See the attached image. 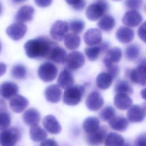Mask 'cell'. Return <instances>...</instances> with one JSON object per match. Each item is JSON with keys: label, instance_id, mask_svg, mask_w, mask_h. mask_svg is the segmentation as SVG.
<instances>
[{"label": "cell", "instance_id": "cell-1", "mask_svg": "<svg viewBox=\"0 0 146 146\" xmlns=\"http://www.w3.org/2000/svg\"><path fill=\"white\" fill-rule=\"evenodd\" d=\"M57 44L46 36H39L27 40L24 45L26 55L31 59L47 58Z\"/></svg>", "mask_w": 146, "mask_h": 146}, {"label": "cell", "instance_id": "cell-2", "mask_svg": "<svg viewBox=\"0 0 146 146\" xmlns=\"http://www.w3.org/2000/svg\"><path fill=\"white\" fill-rule=\"evenodd\" d=\"M85 87L83 85L72 86L66 88L63 95V102L68 106H76L78 104L84 95Z\"/></svg>", "mask_w": 146, "mask_h": 146}, {"label": "cell", "instance_id": "cell-3", "mask_svg": "<svg viewBox=\"0 0 146 146\" xmlns=\"http://www.w3.org/2000/svg\"><path fill=\"white\" fill-rule=\"evenodd\" d=\"M108 8L109 5L106 1L97 0L87 7L86 15L89 20L96 21L105 15Z\"/></svg>", "mask_w": 146, "mask_h": 146}, {"label": "cell", "instance_id": "cell-4", "mask_svg": "<svg viewBox=\"0 0 146 146\" xmlns=\"http://www.w3.org/2000/svg\"><path fill=\"white\" fill-rule=\"evenodd\" d=\"M20 130L15 127H8L0 132V145L2 146H13L21 138Z\"/></svg>", "mask_w": 146, "mask_h": 146}, {"label": "cell", "instance_id": "cell-5", "mask_svg": "<svg viewBox=\"0 0 146 146\" xmlns=\"http://www.w3.org/2000/svg\"><path fill=\"white\" fill-rule=\"evenodd\" d=\"M38 75L44 82H50L54 80L58 73L57 67L52 63L44 62L38 69Z\"/></svg>", "mask_w": 146, "mask_h": 146}, {"label": "cell", "instance_id": "cell-6", "mask_svg": "<svg viewBox=\"0 0 146 146\" xmlns=\"http://www.w3.org/2000/svg\"><path fill=\"white\" fill-rule=\"evenodd\" d=\"M69 30L68 23L66 21L58 20L52 25L50 34L51 36L56 41H62Z\"/></svg>", "mask_w": 146, "mask_h": 146}, {"label": "cell", "instance_id": "cell-7", "mask_svg": "<svg viewBox=\"0 0 146 146\" xmlns=\"http://www.w3.org/2000/svg\"><path fill=\"white\" fill-rule=\"evenodd\" d=\"M27 31V26L23 22H17L9 25L6 30L7 35L14 40H18L22 39Z\"/></svg>", "mask_w": 146, "mask_h": 146}, {"label": "cell", "instance_id": "cell-8", "mask_svg": "<svg viewBox=\"0 0 146 146\" xmlns=\"http://www.w3.org/2000/svg\"><path fill=\"white\" fill-rule=\"evenodd\" d=\"M84 63L85 58L81 52L74 51L67 55L66 63L69 70H76L83 67Z\"/></svg>", "mask_w": 146, "mask_h": 146}, {"label": "cell", "instance_id": "cell-9", "mask_svg": "<svg viewBox=\"0 0 146 146\" xmlns=\"http://www.w3.org/2000/svg\"><path fill=\"white\" fill-rule=\"evenodd\" d=\"M104 104V99L101 94L97 91L91 92L86 100V105L87 108L92 111H96L100 110Z\"/></svg>", "mask_w": 146, "mask_h": 146}, {"label": "cell", "instance_id": "cell-10", "mask_svg": "<svg viewBox=\"0 0 146 146\" xmlns=\"http://www.w3.org/2000/svg\"><path fill=\"white\" fill-rule=\"evenodd\" d=\"M129 78L135 83L146 86V64H140L133 69L129 74Z\"/></svg>", "mask_w": 146, "mask_h": 146}, {"label": "cell", "instance_id": "cell-11", "mask_svg": "<svg viewBox=\"0 0 146 146\" xmlns=\"http://www.w3.org/2000/svg\"><path fill=\"white\" fill-rule=\"evenodd\" d=\"M35 13L34 8L30 5H24L21 7L17 11L15 19L17 22H28L33 19V15Z\"/></svg>", "mask_w": 146, "mask_h": 146}, {"label": "cell", "instance_id": "cell-12", "mask_svg": "<svg viewBox=\"0 0 146 146\" xmlns=\"http://www.w3.org/2000/svg\"><path fill=\"white\" fill-rule=\"evenodd\" d=\"M141 15L135 10H131L127 11L123 18V23L128 27H135L138 26L142 21Z\"/></svg>", "mask_w": 146, "mask_h": 146}, {"label": "cell", "instance_id": "cell-13", "mask_svg": "<svg viewBox=\"0 0 146 146\" xmlns=\"http://www.w3.org/2000/svg\"><path fill=\"white\" fill-rule=\"evenodd\" d=\"M29 105L28 100L21 95H15L11 98L9 106L11 110L16 113L23 111Z\"/></svg>", "mask_w": 146, "mask_h": 146}, {"label": "cell", "instance_id": "cell-14", "mask_svg": "<svg viewBox=\"0 0 146 146\" xmlns=\"http://www.w3.org/2000/svg\"><path fill=\"white\" fill-rule=\"evenodd\" d=\"M84 40L88 46L98 45L102 40V33L98 29H90L87 30L84 35Z\"/></svg>", "mask_w": 146, "mask_h": 146}, {"label": "cell", "instance_id": "cell-15", "mask_svg": "<svg viewBox=\"0 0 146 146\" xmlns=\"http://www.w3.org/2000/svg\"><path fill=\"white\" fill-rule=\"evenodd\" d=\"M107 136V129L104 127H100L97 131L87 133L86 140L91 145H99L104 142Z\"/></svg>", "mask_w": 146, "mask_h": 146}, {"label": "cell", "instance_id": "cell-16", "mask_svg": "<svg viewBox=\"0 0 146 146\" xmlns=\"http://www.w3.org/2000/svg\"><path fill=\"white\" fill-rule=\"evenodd\" d=\"M43 125L44 128L51 134H58L62 130V127L56 117L51 115H48L43 119Z\"/></svg>", "mask_w": 146, "mask_h": 146}, {"label": "cell", "instance_id": "cell-17", "mask_svg": "<svg viewBox=\"0 0 146 146\" xmlns=\"http://www.w3.org/2000/svg\"><path fill=\"white\" fill-rule=\"evenodd\" d=\"M67 58L66 51L56 44L53 47L47 59L58 64H64L66 63Z\"/></svg>", "mask_w": 146, "mask_h": 146}, {"label": "cell", "instance_id": "cell-18", "mask_svg": "<svg viewBox=\"0 0 146 146\" xmlns=\"http://www.w3.org/2000/svg\"><path fill=\"white\" fill-rule=\"evenodd\" d=\"M19 88L11 82H5L0 84V95L6 99H10L17 94Z\"/></svg>", "mask_w": 146, "mask_h": 146}, {"label": "cell", "instance_id": "cell-19", "mask_svg": "<svg viewBox=\"0 0 146 146\" xmlns=\"http://www.w3.org/2000/svg\"><path fill=\"white\" fill-rule=\"evenodd\" d=\"M145 115L141 107L139 105L131 106L127 112V119L132 123H139L142 121Z\"/></svg>", "mask_w": 146, "mask_h": 146}, {"label": "cell", "instance_id": "cell-20", "mask_svg": "<svg viewBox=\"0 0 146 146\" xmlns=\"http://www.w3.org/2000/svg\"><path fill=\"white\" fill-rule=\"evenodd\" d=\"M44 95L46 100L52 103H56L60 100L62 91L57 84L48 86L44 90Z\"/></svg>", "mask_w": 146, "mask_h": 146}, {"label": "cell", "instance_id": "cell-21", "mask_svg": "<svg viewBox=\"0 0 146 146\" xmlns=\"http://www.w3.org/2000/svg\"><path fill=\"white\" fill-rule=\"evenodd\" d=\"M23 120L28 126L33 127L39 123L40 120V115L39 112L35 108H31L26 111L23 114Z\"/></svg>", "mask_w": 146, "mask_h": 146}, {"label": "cell", "instance_id": "cell-22", "mask_svg": "<svg viewBox=\"0 0 146 146\" xmlns=\"http://www.w3.org/2000/svg\"><path fill=\"white\" fill-rule=\"evenodd\" d=\"M134 36L135 33L133 30L128 27L121 26L116 32L117 39L122 43H129L133 40Z\"/></svg>", "mask_w": 146, "mask_h": 146}, {"label": "cell", "instance_id": "cell-23", "mask_svg": "<svg viewBox=\"0 0 146 146\" xmlns=\"http://www.w3.org/2000/svg\"><path fill=\"white\" fill-rule=\"evenodd\" d=\"M57 83L58 85L63 89L73 86L74 83V77L68 69H64L60 72L58 78Z\"/></svg>", "mask_w": 146, "mask_h": 146}, {"label": "cell", "instance_id": "cell-24", "mask_svg": "<svg viewBox=\"0 0 146 146\" xmlns=\"http://www.w3.org/2000/svg\"><path fill=\"white\" fill-rule=\"evenodd\" d=\"M113 103L118 109L125 110L132 105V100L127 94L117 93L114 97Z\"/></svg>", "mask_w": 146, "mask_h": 146}, {"label": "cell", "instance_id": "cell-25", "mask_svg": "<svg viewBox=\"0 0 146 146\" xmlns=\"http://www.w3.org/2000/svg\"><path fill=\"white\" fill-rule=\"evenodd\" d=\"M110 127L117 131H124L128 126L127 119L123 116H114L108 121Z\"/></svg>", "mask_w": 146, "mask_h": 146}, {"label": "cell", "instance_id": "cell-26", "mask_svg": "<svg viewBox=\"0 0 146 146\" xmlns=\"http://www.w3.org/2000/svg\"><path fill=\"white\" fill-rule=\"evenodd\" d=\"M64 44L69 50H76L80 46V38L77 34L74 33L67 34L64 38Z\"/></svg>", "mask_w": 146, "mask_h": 146}, {"label": "cell", "instance_id": "cell-27", "mask_svg": "<svg viewBox=\"0 0 146 146\" xmlns=\"http://www.w3.org/2000/svg\"><path fill=\"white\" fill-rule=\"evenodd\" d=\"M113 78L108 72H101L96 78V84L101 90H107L112 84Z\"/></svg>", "mask_w": 146, "mask_h": 146}, {"label": "cell", "instance_id": "cell-28", "mask_svg": "<svg viewBox=\"0 0 146 146\" xmlns=\"http://www.w3.org/2000/svg\"><path fill=\"white\" fill-rule=\"evenodd\" d=\"M100 127L99 120L95 116H89L86 118L83 123V129L87 133L94 132Z\"/></svg>", "mask_w": 146, "mask_h": 146}, {"label": "cell", "instance_id": "cell-29", "mask_svg": "<svg viewBox=\"0 0 146 146\" xmlns=\"http://www.w3.org/2000/svg\"><path fill=\"white\" fill-rule=\"evenodd\" d=\"M29 133L31 139L35 142L42 141L47 136L46 131L38 125L31 127Z\"/></svg>", "mask_w": 146, "mask_h": 146}, {"label": "cell", "instance_id": "cell-30", "mask_svg": "<svg viewBox=\"0 0 146 146\" xmlns=\"http://www.w3.org/2000/svg\"><path fill=\"white\" fill-rule=\"evenodd\" d=\"M115 25L114 18L108 14L104 15L98 23V27L104 31H110L113 29Z\"/></svg>", "mask_w": 146, "mask_h": 146}, {"label": "cell", "instance_id": "cell-31", "mask_svg": "<svg viewBox=\"0 0 146 146\" xmlns=\"http://www.w3.org/2000/svg\"><path fill=\"white\" fill-rule=\"evenodd\" d=\"M104 144L107 146L123 145L124 144V139L121 135L118 133L111 132L107 135L104 141Z\"/></svg>", "mask_w": 146, "mask_h": 146}, {"label": "cell", "instance_id": "cell-32", "mask_svg": "<svg viewBox=\"0 0 146 146\" xmlns=\"http://www.w3.org/2000/svg\"><path fill=\"white\" fill-rule=\"evenodd\" d=\"M85 54L87 56V58L91 61L96 60L101 52H102V50L100 45H95V46H89L86 47L84 50Z\"/></svg>", "mask_w": 146, "mask_h": 146}, {"label": "cell", "instance_id": "cell-33", "mask_svg": "<svg viewBox=\"0 0 146 146\" xmlns=\"http://www.w3.org/2000/svg\"><path fill=\"white\" fill-rule=\"evenodd\" d=\"M140 47L137 44H131L128 46L125 51L126 58L129 60H133L137 58L140 54Z\"/></svg>", "mask_w": 146, "mask_h": 146}, {"label": "cell", "instance_id": "cell-34", "mask_svg": "<svg viewBox=\"0 0 146 146\" xmlns=\"http://www.w3.org/2000/svg\"><path fill=\"white\" fill-rule=\"evenodd\" d=\"M115 92L117 93H124V94H131L133 92L132 88L131 85L127 82L123 80H118L114 87Z\"/></svg>", "mask_w": 146, "mask_h": 146}, {"label": "cell", "instance_id": "cell-35", "mask_svg": "<svg viewBox=\"0 0 146 146\" xmlns=\"http://www.w3.org/2000/svg\"><path fill=\"white\" fill-rule=\"evenodd\" d=\"M11 73L15 79H23L26 76L27 69L26 67L22 64H15L11 68Z\"/></svg>", "mask_w": 146, "mask_h": 146}, {"label": "cell", "instance_id": "cell-36", "mask_svg": "<svg viewBox=\"0 0 146 146\" xmlns=\"http://www.w3.org/2000/svg\"><path fill=\"white\" fill-rule=\"evenodd\" d=\"M121 56V50L119 47H115L107 51L106 58L108 59L113 63H117L120 60Z\"/></svg>", "mask_w": 146, "mask_h": 146}, {"label": "cell", "instance_id": "cell-37", "mask_svg": "<svg viewBox=\"0 0 146 146\" xmlns=\"http://www.w3.org/2000/svg\"><path fill=\"white\" fill-rule=\"evenodd\" d=\"M68 27L72 33L78 34L83 31L85 27V23L82 20L75 19L71 20L69 22Z\"/></svg>", "mask_w": 146, "mask_h": 146}, {"label": "cell", "instance_id": "cell-38", "mask_svg": "<svg viewBox=\"0 0 146 146\" xmlns=\"http://www.w3.org/2000/svg\"><path fill=\"white\" fill-rule=\"evenodd\" d=\"M115 115V109L111 106H107L104 107L99 113V117L103 121H109L113 118Z\"/></svg>", "mask_w": 146, "mask_h": 146}, {"label": "cell", "instance_id": "cell-39", "mask_svg": "<svg viewBox=\"0 0 146 146\" xmlns=\"http://www.w3.org/2000/svg\"><path fill=\"white\" fill-rule=\"evenodd\" d=\"M103 62L107 69V72L110 75H111V76L113 78H116L117 74H119V67L113 64V62H112L111 60H110L106 58H104Z\"/></svg>", "mask_w": 146, "mask_h": 146}, {"label": "cell", "instance_id": "cell-40", "mask_svg": "<svg viewBox=\"0 0 146 146\" xmlns=\"http://www.w3.org/2000/svg\"><path fill=\"white\" fill-rule=\"evenodd\" d=\"M10 123L11 117L7 111H0V130L8 128Z\"/></svg>", "mask_w": 146, "mask_h": 146}, {"label": "cell", "instance_id": "cell-41", "mask_svg": "<svg viewBox=\"0 0 146 146\" xmlns=\"http://www.w3.org/2000/svg\"><path fill=\"white\" fill-rule=\"evenodd\" d=\"M65 1L71 5L74 10L77 11L82 10L86 4L85 0H65Z\"/></svg>", "mask_w": 146, "mask_h": 146}, {"label": "cell", "instance_id": "cell-42", "mask_svg": "<svg viewBox=\"0 0 146 146\" xmlns=\"http://www.w3.org/2000/svg\"><path fill=\"white\" fill-rule=\"evenodd\" d=\"M143 3V0H125V5L131 10H137L140 9Z\"/></svg>", "mask_w": 146, "mask_h": 146}, {"label": "cell", "instance_id": "cell-43", "mask_svg": "<svg viewBox=\"0 0 146 146\" xmlns=\"http://www.w3.org/2000/svg\"><path fill=\"white\" fill-rule=\"evenodd\" d=\"M137 34L139 37L144 42L146 43V21L143 22L139 27Z\"/></svg>", "mask_w": 146, "mask_h": 146}, {"label": "cell", "instance_id": "cell-44", "mask_svg": "<svg viewBox=\"0 0 146 146\" xmlns=\"http://www.w3.org/2000/svg\"><path fill=\"white\" fill-rule=\"evenodd\" d=\"M135 144L138 146H146V133L139 135L135 140Z\"/></svg>", "mask_w": 146, "mask_h": 146}, {"label": "cell", "instance_id": "cell-45", "mask_svg": "<svg viewBox=\"0 0 146 146\" xmlns=\"http://www.w3.org/2000/svg\"><path fill=\"white\" fill-rule=\"evenodd\" d=\"M34 2L40 7H46L51 5L52 0H34Z\"/></svg>", "mask_w": 146, "mask_h": 146}, {"label": "cell", "instance_id": "cell-46", "mask_svg": "<svg viewBox=\"0 0 146 146\" xmlns=\"http://www.w3.org/2000/svg\"><path fill=\"white\" fill-rule=\"evenodd\" d=\"M41 145H50V146H56L58 144L53 139H47L44 140L40 143Z\"/></svg>", "mask_w": 146, "mask_h": 146}, {"label": "cell", "instance_id": "cell-47", "mask_svg": "<svg viewBox=\"0 0 146 146\" xmlns=\"http://www.w3.org/2000/svg\"><path fill=\"white\" fill-rule=\"evenodd\" d=\"M6 71V66L5 63L0 62V76H2L5 74Z\"/></svg>", "mask_w": 146, "mask_h": 146}, {"label": "cell", "instance_id": "cell-48", "mask_svg": "<svg viewBox=\"0 0 146 146\" xmlns=\"http://www.w3.org/2000/svg\"><path fill=\"white\" fill-rule=\"evenodd\" d=\"M7 111V106L5 102L0 99V111Z\"/></svg>", "mask_w": 146, "mask_h": 146}, {"label": "cell", "instance_id": "cell-49", "mask_svg": "<svg viewBox=\"0 0 146 146\" xmlns=\"http://www.w3.org/2000/svg\"><path fill=\"white\" fill-rule=\"evenodd\" d=\"M140 94H141V96L143 99L146 100V87L143 88L141 91V92H140Z\"/></svg>", "mask_w": 146, "mask_h": 146}, {"label": "cell", "instance_id": "cell-50", "mask_svg": "<svg viewBox=\"0 0 146 146\" xmlns=\"http://www.w3.org/2000/svg\"><path fill=\"white\" fill-rule=\"evenodd\" d=\"M13 3H22L27 0H11Z\"/></svg>", "mask_w": 146, "mask_h": 146}, {"label": "cell", "instance_id": "cell-51", "mask_svg": "<svg viewBox=\"0 0 146 146\" xmlns=\"http://www.w3.org/2000/svg\"><path fill=\"white\" fill-rule=\"evenodd\" d=\"M143 111H144V112L145 113V115H146V102L144 103L143 104H142V106H141Z\"/></svg>", "mask_w": 146, "mask_h": 146}, {"label": "cell", "instance_id": "cell-52", "mask_svg": "<svg viewBox=\"0 0 146 146\" xmlns=\"http://www.w3.org/2000/svg\"><path fill=\"white\" fill-rule=\"evenodd\" d=\"M2 13V6L0 2V15H1Z\"/></svg>", "mask_w": 146, "mask_h": 146}, {"label": "cell", "instance_id": "cell-53", "mask_svg": "<svg viewBox=\"0 0 146 146\" xmlns=\"http://www.w3.org/2000/svg\"><path fill=\"white\" fill-rule=\"evenodd\" d=\"M1 48H2V46H1V42H0V51H1Z\"/></svg>", "mask_w": 146, "mask_h": 146}, {"label": "cell", "instance_id": "cell-54", "mask_svg": "<svg viewBox=\"0 0 146 146\" xmlns=\"http://www.w3.org/2000/svg\"><path fill=\"white\" fill-rule=\"evenodd\" d=\"M113 1H121V0H113Z\"/></svg>", "mask_w": 146, "mask_h": 146}, {"label": "cell", "instance_id": "cell-55", "mask_svg": "<svg viewBox=\"0 0 146 146\" xmlns=\"http://www.w3.org/2000/svg\"><path fill=\"white\" fill-rule=\"evenodd\" d=\"M145 10H146V7H145Z\"/></svg>", "mask_w": 146, "mask_h": 146}]
</instances>
